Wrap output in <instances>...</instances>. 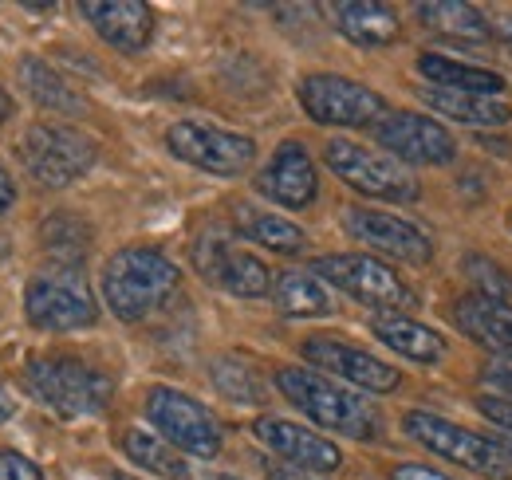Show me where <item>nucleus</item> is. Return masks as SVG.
Returning <instances> with one entry per match:
<instances>
[{
  "label": "nucleus",
  "mask_w": 512,
  "mask_h": 480,
  "mask_svg": "<svg viewBox=\"0 0 512 480\" xmlns=\"http://www.w3.org/2000/svg\"><path fill=\"white\" fill-rule=\"evenodd\" d=\"M276 390L320 429L355 437V441H375L383 433L379 410L351 386L327 378L312 366H280L276 370Z\"/></svg>",
  "instance_id": "nucleus-1"
},
{
  "label": "nucleus",
  "mask_w": 512,
  "mask_h": 480,
  "mask_svg": "<svg viewBox=\"0 0 512 480\" xmlns=\"http://www.w3.org/2000/svg\"><path fill=\"white\" fill-rule=\"evenodd\" d=\"M146 418L178 453H190L197 461H213L221 453V425L186 390L174 386H150L146 390Z\"/></svg>",
  "instance_id": "nucleus-10"
},
{
  "label": "nucleus",
  "mask_w": 512,
  "mask_h": 480,
  "mask_svg": "<svg viewBox=\"0 0 512 480\" xmlns=\"http://www.w3.org/2000/svg\"><path fill=\"white\" fill-rule=\"evenodd\" d=\"M347 233L363 240L371 252L402 260V264H430L434 260V240L422 233L414 221L398 217V213H383V209H347L343 217Z\"/></svg>",
  "instance_id": "nucleus-15"
},
{
  "label": "nucleus",
  "mask_w": 512,
  "mask_h": 480,
  "mask_svg": "<svg viewBox=\"0 0 512 480\" xmlns=\"http://www.w3.org/2000/svg\"><path fill=\"white\" fill-rule=\"evenodd\" d=\"M233 225L245 240H253L276 256H300L308 248V233L296 221L268 213V209H256V205H233Z\"/></svg>",
  "instance_id": "nucleus-23"
},
{
  "label": "nucleus",
  "mask_w": 512,
  "mask_h": 480,
  "mask_svg": "<svg viewBox=\"0 0 512 480\" xmlns=\"http://www.w3.org/2000/svg\"><path fill=\"white\" fill-rule=\"evenodd\" d=\"M422 103H430V111L446 115V119L461 122V126H505L512 119V107L505 99L493 95H465V91H442V87H418Z\"/></svg>",
  "instance_id": "nucleus-24"
},
{
  "label": "nucleus",
  "mask_w": 512,
  "mask_h": 480,
  "mask_svg": "<svg viewBox=\"0 0 512 480\" xmlns=\"http://www.w3.org/2000/svg\"><path fill=\"white\" fill-rule=\"evenodd\" d=\"M489 36H493L501 48H509V52H512V12H505V16H493V20H489Z\"/></svg>",
  "instance_id": "nucleus-34"
},
{
  "label": "nucleus",
  "mask_w": 512,
  "mask_h": 480,
  "mask_svg": "<svg viewBox=\"0 0 512 480\" xmlns=\"http://www.w3.org/2000/svg\"><path fill=\"white\" fill-rule=\"evenodd\" d=\"M24 390L60 418H91L111 406L115 382L79 359H32L24 366Z\"/></svg>",
  "instance_id": "nucleus-4"
},
{
  "label": "nucleus",
  "mask_w": 512,
  "mask_h": 480,
  "mask_svg": "<svg viewBox=\"0 0 512 480\" xmlns=\"http://www.w3.org/2000/svg\"><path fill=\"white\" fill-rule=\"evenodd\" d=\"M20 79H24L28 95L36 99V107H44L52 115H75V111H83V99L67 87L64 75H56L44 60L28 56V60L20 63Z\"/></svg>",
  "instance_id": "nucleus-28"
},
{
  "label": "nucleus",
  "mask_w": 512,
  "mask_h": 480,
  "mask_svg": "<svg viewBox=\"0 0 512 480\" xmlns=\"http://www.w3.org/2000/svg\"><path fill=\"white\" fill-rule=\"evenodd\" d=\"M213 378H217V386H221V394H229L233 402H260V386H256V378H253V370L249 366H213Z\"/></svg>",
  "instance_id": "nucleus-29"
},
{
  "label": "nucleus",
  "mask_w": 512,
  "mask_h": 480,
  "mask_svg": "<svg viewBox=\"0 0 512 480\" xmlns=\"http://www.w3.org/2000/svg\"><path fill=\"white\" fill-rule=\"evenodd\" d=\"M371 130L375 142L402 166H449L457 158V138L449 126L418 111H386Z\"/></svg>",
  "instance_id": "nucleus-12"
},
{
  "label": "nucleus",
  "mask_w": 512,
  "mask_h": 480,
  "mask_svg": "<svg viewBox=\"0 0 512 480\" xmlns=\"http://www.w3.org/2000/svg\"><path fill=\"white\" fill-rule=\"evenodd\" d=\"M505 445V453H509V461H512V441H501Z\"/></svg>",
  "instance_id": "nucleus-40"
},
{
  "label": "nucleus",
  "mask_w": 512,
  "mask_h": 480,
  "mask_svg": "<svg viewBox=\"0 0 512 480\" xmlns=\"http://www.w3.org/2000/svg\"><path fill=\"white\" fill-rule=\"evenodd\" d=\"M205 480H237V477H205Z\"/></svg>",
  "instance_id": "nucleus-42"
},
{
  "label": "nucleus",
  "mask_w": 512,
  "mask_h": 480,
  "mask_svg": "<svg viewBox=\"0 0 512 480\" xmlns=\"http://www.w3.org/2000/svg\"><path fill=\"white\" fill-rule=\"evenodd\" d=\"M418 75H422L430 87H442V91L493 95V99H501V91H505V75H501V71L477 67V63L449 60L442 52H422V56H418Z\"/></svg>",
  "instance_id": "nucleus-22"
},
{
  "label": "nucleus",
  "mask_w": 512,
  "mask_h": 480,
  "mask_svg": "<svg viewBox=\"0 0 512 480\" xmlns=\"http://www.w3.org/2000/svg\"><path fill=\"white\" fill-rule=\"evenodd\" d=\"M0 480H44L36 461H28L16 449H0Z\"/></svg>",
  "instance_id": "nucleus-32"
},
{
  "label": "nucleus",
  "mask_w": 512,
  "mask_h": 480,
  "mask_svg": "<svg viewBox=\"0 0 512 480\" xmlns=\"http://www.w3.org/2000/svg\"><path fill=\"white\" fill-rule=\"evenodd\" d=\"M296 99L304 107V115L320 126H347V130H359V126H375L386 115V99L379 91H371L367 83L359 79H347V75H304L296 83Z\"/></svg>",
  "instance_id": "nucleus-11"
},
{
  "label": "nucleus",
  "mask_w": 512,
  "mask_h": 480,
  "mask_svg": "<svg viewBox=\"0 0 512 480\" xmlns=\"http://www.w3.org/2000/svg\"><path fill=\"white\" fill-rule=\"evenodd\" d=\"M123 453H127L138 469H146V473H154V477L190 480V465L182 461V453H178L166 437H158V433H150V429H127Z\"/></svg>",
  "instance_id": "nucleus-27"
},
{
  "label": "nucleus",
  "mask_w": 512,
  "mask_h": 480,
  "mask_svg": "<svg viewBox=\"0 0 512 480\" xmlns=\"http://www.w3.org/2000/svg\"><path fill=\"white\" fill-rule=\"evenodd\" d=\"M505 303H512V272H509V296H505Z\"/></svg>",
  "instance_id": "nucleus-41"
},
{
  "label": "nucleus",
  "mask_w": 512,
  "mask_h": 480,
  "mask_svg": "<svg viewBox=\"0 0 512 480\" xmlns=\"http://www.w3.org/2000/svg\"><path fill=\"white\" fill-rule=\"evenodd\" d=\"M386 480H457V477H446V473H438L430 465H398V469H390Z\"/></svg>",
  "instance_id": "nucleus-33"
},
{
  "label": "nucleus",
  "mask_w": 512,
  "mask_h": 480,
  "mask_svg": "<svg viewBox=\"0 0 512 480\" xmlns=\"http://www.w3.org/2000/svg\"><path fill=\"white\" fill-rule=\"evenodd\" d=\"M308 272H316L323 284L371 307L375 315H410L418 307V296L410 292V284L371 252H331V256L312 260Z\"/></svg>",
  "instance_id": "nucleus-3"
},
{
  "label": "nucleus",
  "mask_w": 512,
  "mask_h": 480,
  "mask_svg": "<svg viewBox=\"0 0 512 480\" xmlns=\"http://www.w3.org/2000/svg\"><path fill=\"white\" fill-rule=\"evenodd\" d=\"M12 414H16V406H12V398H8V390L0 386V421H8V418H12Z\"/></svg>",
  "instance_id": "nucleus-37"
},
{
  "label": "nucleus",
  "mask_w": 512,
  "mask_h": 480,
  "mask_svg": "<svg viewBox=\"0 0 512 480\" xmlns=\"http://www.w3.org/2000/svg\"><path fill=\"white\" fill-rule=\"evenodd\" d=\"M253 437L268 453H276L284 465H296V469H304L312 477H327V473H335L343 465L339 445L320 437L316 429H304L300 421L264 414V418L253 421Z\"/></svg>",
  "instance_id": "nucleus-16"
},
{
  "label": "nucleus",
  "mask_w": 512,
  "mask_h": 480,
  "mask_svg": "<svg viewBox=\"0 0 512 480\" xmlns=\"http://www.w3.org/2000/svg\"><path fill=\"white\" fill-rule=\"evenodd\" d=\"M453 327L469 343L493 351L497 359H512V303L485 300V296L473 292V296L457 300V307H453Z\"/></svg>",
  "instance_id": "nucleus-19"
},
{
  "label": "nucleus",
  "mask_w": 512,
  "mask_h": 480,
  "mask_svg": "<svg viewBox=\"0 0 512 480\" xmlns=\"http://www.w3.org/2000/svg\"><path fill=\"white\" fill-rule=\"evenodd\" d=\"M24 315L36 331H79L99 319V303L91 300L75 264H52L28 280Z\"/></svg>",
  "instance_id": "nucleus-7"
},
{
  "label": "nucleus",
  "mask_w": 512,
  "mask_h": 480,
  "mask_svg": "<svg viewBox=\"0 0 512 480\" xmlns=\"http://www.w3.org/2000/svg\"><path fill=\"white\" fill-rule=\"evenodd\" d=\"M473 406H477V414L485 421H493L497 429H505L512 437V398H497V394H477L473 398Z\"/></svg>",
  "instance_id": "nucleus-31"
},
{
  "label": "nucleus",
  "mask_w": 512,
  "mask_h": 480,
  "mask_svg": "<svg viewBox=\"0 0 512 480\" xmlns=\"http://www.w3.org/2000/svg\"><path fill=\"white\" fill-rule=\"evenodd\" d=\"M402 429H406V437L418 441L426 453L461 465L465 473H477V477H485V480L512 477V461L501 441L481 437V433H473V429H465V425H457V421L442 418V414L410 410V414L402 418Z\"/></svg>",
  "instance_id": "nucleus-5"
},
{
  "label": "nucleus",
  "mask_w": 512,
  "mask_h": 480,
  "mask_svg": "<svg viewBox=\"0 0 512 480\" xmlns=\"http://www.w3.org/2000/svg\"><path fill=\"white\" fill-rule=\"evenodd\" d=\"M8 115H12V99H8L4 91H0V126L8 122Z\"/></svg>",
  "instance_id": "nucleus-38"
},
{
  "label": "nucleus",
  "mask_w": 512,
  "mask_h": 480,
  "mask_svg": "<svg viewBox=\"0 0 512 480\" xmlns=\"http://www.w3.org/2000/svg\"><path fill=\"white\" fill-rule=\"evenodd\" d=\"M256 189L284 209H308L320 193V178H316V162L304 150V142H292V138L280 142L268 166L256 174Z\"/></svg>",
  "instance_id": "nucleus-17"
},
{
  "label": "nucleus",
  "mask_w": 512,
  "mask_h": 480,
  "mask_svg": "<svg viewBox=\"0 0 512 480\" xmlns=\"http://www.w3.org/2000/svg\"><path fill=\"white\" fill-rule=\"evenodd\" d=\"M304 359L312 370H320L335 382H347L355 390H367V394H390L398 390L402 374L398 366L383 362L379 355H367L351 343H339V339H327V335H316L304 343Z\"/></svg>",
  "instance_id": "nucleus-14"
},
{
  "label": "nucleus",
  "mask_w": 512,
  "mask_h": 480,
  "mask_svg": "<svg viewBox=\"0 0 512 480\" xmlns=\"http://www.w3.org/2000/svg\"><path fill=\"white\" fill-rule=\"evenodd\" d=\"M166 146L186 166L213 174V178H241L256 158V142L249 134L213 126V122L182 119L166 130Z\"/></svg>",
  "instance_id": "nucleus-9"
},
{
  "label": "nucleus",
  "mask_w": 512,
  "mask_h": 480,
  "mask_svg": "<svg viewBox=\"0 0 512 480\" xmlns=\"http://www.w3.org/2000/svg\"><path fill=\"white\" fill-rule=\"evenodd\" d=\"M193 268L221 292L237 300H260L272 296V268L253 256L249 248H237L225 237H197L193 240Z\"/></svg>",
  "instance_id": "nucleus-13"
},
{
  "label": "nucleus",
  "mask_w": 512,
  "mask_h": 480,
  "mask_svg": "<svg viewBox=\"0 0 512 480\" xmlns=\"http://www.w3.org/2000/svg\"><path fill=\"white\" fill-rule=\"evenodd\" d=\"M331 16H335V28L359 48H390L402 36L398 12L379 0H339Z\"/></svg>",
  "instance_id": "nucleus-20"
},
{
  "label": "nucleus",
  "mask_w": 512,
  "mask_h": 480,
  "mask_svg": "<svg viewBox=\"0 0 512 480\" xmlns=\"http://www.w3.org/2000/svg\"><path fill=\"white\" fill-rule=\"evenodd\" d=\"M323 162L359 197H375V201H390V205H410L422 197V185L402 162H394L383 150L359 146L351 138H327Z\"/></svg>",
  "instance_id": "nucleus-6"
},
{
  "label": "nucleus",
  "mask_w": 512,
  "mask_h": 480,
  "mask_svg": "<svg viewBox=\"0 0 512 480\" xmlns=\"http://www.w3.org/2000/svg\"><path fill=\"white\" fill-rule=\"evenodd\" d=\"M509 233H512V213H509Z\"/></svg>",
  "instance_id": "nucleus-43"
},
{
  "label": "nucleus",
  "mask_w": 512,
  "mask_h": 480,
  "mask_svg": "<svg viewBox=\"0 0 512 480\" xmlns=\"http://www.w3.org/2000/svg\"><path fill=\"white\" fill-rule=\"evenodd\" d=\"M272 303L288 319H323L335 311V300L316 272H280L272 284Z\"/></svg>",
  "instance_id": "nucleus-25"
},
{
  "label": "nucleus",
  "mask_w": 512,
  "mask_h": 480,
  "mask_svg": "<svg viewBox=\"0 0 512 480\" xmlns=\"http://www.w3.org/2000/svg\"><path fill=\"white\" fill-rule=\"evenodd\" d=\"M12 201H16V185H12V178H8V170L0 166V217L12 209Z\"/></svg>",
  "instance_id": "nucleus-35"
},
{
  "label": "nucleus",
  "mask_w": 512,
  "mask_h": 480,
  "mask_svg": "<svg viewBox=\"0 0 512 480\" xmlns=\"http://www.w3.org/2000/svg\"><path fill=\"white\" fill-rule=\"evenodd\" d=\"M178 284H182L178 264L170 256H162L158 248H142V244L119 248L103 264V276H99L103 303L123 323H142L146 315H154L178 292Z\"/></svg>",
  "instance_id": "nucleus-2"
},
{
  "label": "nucleus",
  "mask_w": 512,
  "mask_h": 480,
  "mask_svg": "<svg viewBox=\"0 0 512 480\" xmlns=\"http://www.w3.org/2000/svg\"><path fill=\"white\" fill-rule=\"evenodd\" d=\"M371 335L383 347H390L398 359L422 362V366H438L449 351L446 339L434 327H426L410 315H371Z\"/></svg>",
  "instance_id": "nucleus-21"
},
{
  "label": "nucleus",
  "mask_w": 512,
  "mask_h": 480,
  "mask_svg": "<svg viewBox=\"0 0 512 480\" xmlns=\"http://www.w3.org/2000/svg\"><path fill=\"white\" fill-rule=\"evenodd\" d=\"M111 480H138V477H127V473H115Z\"/></svg>",
  "instance_id": "nucleus-39"
},
{
  "label": "nucleus",
  "mask_w": 512,
  "mask_h": 480,
  "mask_svg": "<svg viewBox=\"0 0 512 480\" xmlns=\"http://www.w3.org/2000/svg\"><path fill=\"white\" fill-rule=\"evenodd\" d=\"M79 12L91 20L99 40H107L123 56L146 52L154 36V8L142 0H83Z\"/></svg>",
  "instance_id": "nucleus-18"
},
{
  "label": "nucleus",
  "mask_w": 512,
  "mask_h": 480,
  "mask_svg": "<svg viewBox=\"0 0 512 480\" xmlns=\"http://www.w3.org/2000/svg\"><path fill=\"white\" fill-rule=\"evenodd\" d=\"M481 386L493 390L497 398H512V359H489L481 366Z\"/></svg>",
  "instance_id": "nucleus-30"
},
{
  "label": "nucleus",
  "mask_w": 512,
  "mask_h": 480,
  "mask_svg": "<svg viewBox=\"0 0 512 480\" xmlns=\"http://www.w3.org/2000/svg\"><path fill=\"white\" fill-rule=\"evenodd\" d=\"M20 162L28 178H36L48 189H64L95 166V142L75 126L36 122L20 138Z\"/></svg>",
  "instance_id": "nucleus-8"
},
{
  "label": "nucleus",
  "mask_w": 512,
  "mask_h": 480,
  "mask_svg": "<svg viewBox=\"0 0 512 480\" xmlns=\"http://www.w3.org/2000/svg\"><path fill=\"white\" fill-rule=\"evenodd\" d=\"M268 477L272 480H312V473H304V469H296V465H292V473H284L280 465H268Z\"/></svg>",
  "instance_id": "nucleus-36"
},
{
  "label": "nucleus",
  "mask_w": 512,
  "mask_h": 480,
  "mask_svg": "<svg viewBox=\"0 0 512 480\" xmlns=\"http://www.w3.org/2000/svg\"><path fill=\"white\" fill-rule=\"evenodd\" d=\"M414 16L422 20L426 32L446 36V40H493L489 36V20L481 8L465 4V0H430V4H414Z\"/></svg>",
  "instance_id": "nucleus-26"
}]
</instances>
